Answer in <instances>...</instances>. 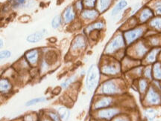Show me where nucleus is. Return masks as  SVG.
Listing matches in <instances>:
<instances>
[{"instance_id": "f257e3e1", "label": "nucleus", "mask_w": 161, "mask_h": 121, "mask_svg": "<svg viewBox=\"0 0 161 121\" xmlns=\"http://www.w3.org/2000/svg\"><path fill=\"white\" fill-rule=\"evenodd\" d=\"M100 91L104 96L116 95L122 92V84L119 80H108L102 83Z\"/></svg>"}, {"instance_id": "f03ea898", "label": "nucleus", "mask_w": 161, "mask_h": 121, "mask_svg": "<svg viewBox=\"0 0 161 121\" xmlns=\"http://www.w3.org/2000/svg\"><path fill=\"white\" fill-rule=\"evenodd\" d=\"M121 69H122V67H121L119 62L112 60H106L102 62L99 71L101 73L104 75L115 76L120 74Z\"/></svg>"}, {"instance_id": "7ed1b4c3", "label": "nucleus", "mask_w": 161, "mask_h": 121, "mask_svg": "<svg viewBox=\"0 0 161 121\" xmlns=\"http://www.w3.org/2000/svg\"><path fill=\"white\" fill-rule=\"evenodd\" d=\"M99 68L95 64L90 66L86 74V87L88 91L92 92L95 89L96 86H97L98 80H99Z\"/></svg>"}, {"instance_id": "20e7f679", "label": "nucleus", "mask_w": 161, "mask_h": 121, "mask_svg": "<svg viewBox=\"0 0 161 121\" xmlns=\"http://www.w3.org/2000/svg\"><path fill=\"white\" fill-rule=\"evenodd\" d=\"M125 42L122 34H119L109 42L105 48V54L107 55H111L122 50L125 47Z\"/></svg>"}, {"instance_id": "39448f33", "label": "nucleus", "mask_w": 161, "mask_h": 121, "mask_svg": "<svg viewBox=\"0 0 161 121\" xmlns=\"http://www.w3.org/2000/svg\"><path fill=\"white\" fill-rule=\"evenodd\" d=\"M145 29L142 27H138L131 29L130 31H127L124 34V39L127 45H131L134 42L142 37L144 34Z\"/></svg>"}, {"instance_id": "423d86ee", "label": "nucleus", "mask_w": 161, "mask_h": 121, "mask_svg": "<svg viewBox=\"0 0 161 121\" xmlns=\"http://www.w3.org/2000/svg\"><path fill=\"white\" fill-rule=\"evenodd\" d=\"M145 100L148 105L150 106H159L160 104V92L154 86L148 87Z\"/></svg>"}, {"instance_id": "0eeeda50", "label": "nucleus", "mask_w": 161, "mask_h": 121, "mask_svg": "<svg viewBox=\"0 0 161 121\" xmlns=\"http://www.w3.org/2000/svg\"><path fill=\"white\" fill-rule=\"evenodd\" d=\"M97 117L99 119L104 120H110L115 118L118 114H119L120 109L118 108L108 107L102 109L97 110Z\"/></svg>"}, {"instance_id": "6e6552de", "label": "nucleus", "mask_w": 161, "mask_h": 121, "mask_svg": "<svg viewBox=\"0 0 161 121\" xmlns=\"http://www.w3.org/2000/svg\"><path fill=\"white\" fill-rule=\"evenodd\" d=\"M25 61L30 66L35 67L39 64L40 60V51L39 49L35 48V49H31L29 51H26L25 54Z\"/></svg>"}, {"instance_id": "1a4fd4ad", "label": "nucleus", "mask_w": 161, "mask_h": 121, "mask_svg": "<svg viewBox=\"0 0 161 121\" xmlns=\"http://www.w3.org/2000/svg\"><path fill=\"white\" fill-rule=\"evenodd\" d=\"M148 51H149V47L143 42H139L133 47L134 55H132V56H134L136 59H142Z\"/></svg>"}, {"instance_id": "9d476101", "label": "nucleus", "mask_w": 161, "mask_h": 121, "mask_svg": "<svg viewBox=\"0 0 161 121\" xmlns=\"http://www.w3.org/2000/svg\"><path fill=\"white\" fill-rule=\"evenodd\" d=\"M114 103V99L112 96H103L98 98L93 106L94 110H99L102 108L110 107Z\"/></svg>"}, {"instance_id": "9b49d317", "label": "nucleus", "mask_w": 161, "mask_h": 121, "mask_svg": "<svg viewBox=\"0 0 161 121\" xmlns=\"http://www.w3.org/2000/svg\"><path fill=\"white\" fill-rule=\"evenodd\" d=\"M86 42L84 37L81 35H78L74 39L72 42L71 50L73 52H78L85 48Z\"/></svg>"}, {"instance_id": "f8f14e48", "label": "nucleus", "mask_w": 161, "mask_h": 121, "mask_svg": "<svg viewBox=\"0 0 161 121\" xmlns=\"http://www.w3.org/2000/svg\"><path fill=\"white\" fill-rule=\"evenodd\" d=\"M160 53V48H154L147 53L145 56V62L146 64H154L158 62V58Z\"/></svg>"}, {"instance_id": "ddd939ff", "label": "nucleus", "mask_w": 161, "mask_h": 121, "mask_svg": "<svg viewBox=\"0 0 161 121\" xmlns=\"http://www.w3.org/2000/svg\"><path fill=\"white\" fill-rule=\"evenodd\" d=\"M46 34H47V31L46 29L37 31L28 36L26 37V41L29 42V43H37V42H39L43 39Z\"/></svg>"}, {"instance_id": "4468645a", "label": "nucleus", "mask_w": 161, "mask_h": 121, "mask_svg": "<svg viewBox=\"0 0 161 121\" xmlns=\"http://www.w3.org/2000/svg\"><path fill=\"white\" fill-rule=\"evenodd\" d=\"M82 19L85 20H95L97 19L99 16V13L97 10L93 8H86L83 9L80 13Z\"/></svg>"}, {"instance_id": "2eb2a0df", "label": "nucleus", "mask_w": 161, "mask_h": 121, "mask_svg": "<svg viewBox=\"0 0 161 121\" xmlns=\"http://www.w3.org/2000/svg\"><path fill=\"white\" fill-rule=\"evenodd\" d=\"M154 17V13L149 8L146 7L142 10L139 16V20L141 23H145Z\"/></svg>"}, {"instance_id": "dca6fc26", "label": "nucleus", "mask_w": 161, "mask_h": 121, "mask_svg": "<svg viewBox=\"0 0 161 121\" xmlns=\"http://www.w3.org/2000/svg\"><path fill=\"white\" fill-rule=\"evenodd\" d=\"M75 11L73 6H69L66 8L64 13V19L66 23H70L75 19Z\"/></svg>"}, {"instance_id": "f3484780", "label": "nucleus", "mask_w": 161, "mask_h": 121, "mask_svg": "<svg viewBox=\"0 0 161 121\" xmlns=\"http://www.w3.org/2000/svg\"><path fill=\"white\" fill-rule=\"evenodd\" d=\"M114 0H96V8L99 13L105 12L111 5Z\"/></svg>"}, {"instance_id": "a211bd4d", "label": "nucleus", "mask_w": 161, "mask_h": 121, "mask_svg": "<svg viewBox=\"0 0 161 121\" xmlns=\"http://www.w3.org/2000/svg\"><path fill=\"white\" fill-rule=\"evenodd\" d=\"M12 90V84L8 78L0 79V93L7 94Z\"/></svg>"}, {"instance_id": "6ab92c4d", "label": "nucleus", "mask_w": 161, "mask_h": 121, "mask_svg": "<svg viewBox=\"0 0 161 121\" xmlns=\"http://www.w3.org/2000/svg\"><path fill=\"white\" fill-rule=\"evenodd\" d=\"M127 6H128V2H127L126 0H120L112 10V17H115V16L118 15L120 12H122L125 8Z\"/></svg>"}, {"instance_id": "aec40b11", "label": "nucleus", "mask_w": 161, "mask_h": 121, "mask_svg": "<svg viewBox=\"0 0 161 121\" xmlns=\"http://www.w3.org/2000/svg\"><path fill=\"white\" fill-rule=\"evenodd\" d=\"M104 27V22H102V21L96 22V23L91 24V25L87 26V27L85 28V33L90 34V32H92V31H96V30L102 29Z\"/></svg>"}, {"instance_id": "412c9836", "label": "nucleus", "mask_w": 161, "mask_h": 121, "mask_svg": "<svg viewBox=\"0 0 161 121\" xmlns=\"http://www.w3.org/2000/svg\"><path fill=\"white\" fill-rule=\"evenodd\" d=\"M138 87L139 91H140L141 94H146L148 87H149V86H148V80H146V78H141V79L139 80Z\"/></svg>"}, {"instance_id": "4be33fe9", "label": "nucleus", "mask_w": 161, "mask_h": 121, "mask_svg": "<svg viewBox=\"0 0 161 121\" xmlns=\"http://www.w3.org/2000/svg\"><path fill=\"white\" fill-rule=\"evenodd\" d=\"M58 114L63 121H68L70 117V112L66 107H59L58 109Z\"/></svg>"}, {"instance_id": "5701e85b", "label": "nucleus", "mask_w": 161, "mask_h": 121, "mask_svg": "<svg viewBox=\"0 0 161 121\" xmlns=\"http://www.w3.org/2000/svg\"><path fill=\"white\" fill-rule=\"evenodd\" d=\"M152 71L153 76L155 78V80H159L160 81L161 79V69L160 62H156L155 63H154Z\"/></svg>"}, {"instance_id": "b1692460", "label": "nucleus", "mask_w": 161, "mask_h": 121, "mask_svg": "<svg viewBox=\"0 0 161 121\" xmlns=\"http://www.w3.org/2000/svg\"><path fill=\"white\" fill-rule=\"evenodd\" d=\"M46 101V98L44 97H36L34 99H31V100H29L25 103V106L27 107H29V106H35L38 103H44Z\"/></svg>"}, {"instance_id": "393cba45", "label": "nucleus", "mask_w": 161, "mask_h": 121, "mask_svg": "<svg viewBox=\"0 0 161 121\" xmlns=\"http://www.w3.org/2000/svg\"><path fill=\"white\" fill-rule=\"evenodd\" d=\"M150 27H152L154 29L157 30L158 31H160L161 28V21H160V17H155L154 19H151L149 23Z\"/></svg>"}, {"instance_id": "a878e982", "label": "nucleus", "mask_w": 161, "mask_h": 121, "mask_svg": "<svg viewBox=\"0 0 161 121\" xmlns=\"http://www.w3.org/2000/svg\"><path fill=\"white\" fill-rule=\"evenodd\" d=\"M26 3H27V0H11L10 1L11 7L14 9L23 7Z\"/></svg>"}, {"instance_id": "bb28decb", "label": "nucleus", "mask_w": 161, "mask_h": 121, "mask_svg": "<svg viewBox=\"0 0 161 121\" xmlns=\"http://www.w3.org/2000/svg\"><path fill=\"white\" fill-rule=\"evenodd\" d=\"M62 25V17L60 15H57L53 18L52 20L51 25L52 28L54 29H57Z\"/></svg>"}, {"instance_id": "cd10ccee", "label": "nucleus", "mask_w": 161, "mask_h": 121, "mask_svg": "<svg viewBox=\"0 0 161 121\" xmlns=\"http://www.w3.org/2000/svg\"><path fill=\"white\" fill-rule=\"evenodd\" d=\"M76 78H77V76H76L75 75L72 76L71 77L68 78V79H66L65 80V81L62 82V83L60 84V87H61L62 88H64V89H65V88H67L70 86V85H72L74 82L75 81Z\"/></svg>"}, {"instance_id": "c85d7f7f", "label": "nucleus", "mask_w": 161, "mask_h": 121, "mask_svg": "<svg viewBox=\"0 0 161 121\" xmlns=\"http://www.w3.org/2000/svg\"><path fill=\"white\" fill-rule=\"evenodd\" d=\"M157 111L155 109H153V108H148L145 111V116L148 118V120H154L157 116Z\"/></svg>"}, {"instance_id": "c756f323", "label": "nucleus", "mask_w": 161, "mask_h": 121, "mask_svg": "<svg viewBox=\"0 0 161 121\" xmlns=\"http://www.w3.org/2000/svg\"><path fill=\"white\" fill-rule=\"evenodd\" d=\"M12 53L9 50H2L0 51V61L5 60L11 58Z\"/></svg>"}, {"instance_id": "7c9ffc66", "label": "nucleus", "mask_w": 161, "mask_h": 121, "mask_svg": "<svg viewBox=\"0 0 161 121\" xmlns=\"http://www.w3.org/2000/svg\"><path fill=\"white\" fill-rule=\"evenodd\" d=\"M142 74H144L145 78H146V80H152V68H151L150 66H147V67L143 68Z\"/></svg>"}, {"instance_id": "2f4dec72", "label": "nucleus", "mask_w": 161, "mask_h": 121, "mask_svg": "<svg viewBox=\"0 0 161 121\" xmlns=\"http://www.w3.org/2000/svg\"><path fill=\"white\" fill-rule=\"evenodd\" d=\"M82 3L85 8H93L96 7V0H83Z\"/></svg>"}, {"instance_id": "473e14b6", "label": "nucleus", "mask_w": 161, "mask_h": 121, "mask_svg": "<svg viewBox=\"0 0 161 121\" xmlns=\"http://www.w3.org/2000/svg\"><path fill=\"white\" fill-rule=\"evenodd\" d=\"M48 115L49 117V119L52 121H62L60 119L59 114L57 112H49L48 113Z\"/></svg>"}, {"instance_id": "72a5a7b5", "label": "nucleus", "mask_w": 161, "mask_h": 121, "mask_svg": "<svg viewBox=\"0 0 161 121\" xmlns=\"http://www.w3.org/2000/svg\"><path fill=\"white\" fill-rule=\"evenodd\" d=\"M37 118L35 114H29L23 118V121H37Z\"/></svg>"}, {"instance_id": "f704fd0d", "label": "nucleus", "mask_w": 161, "mask_h": 121, "mask_svg": "<svg viewBox=\"0 0 161 121\" xmlns=\"http://www.w3.org/2000/svg\"><path fill=\"white\" fill-rule=\"evenodd\" d=\"M113 121H131L128 118V117H127L125 115H119L118 114L117 116H116L115 118H114Z\"/></svg>"}, {"instance_id": "c9c22d12", "label": "nucleus", "mask_w": 161, "mask_h": 121, "mask_svg": "<svg viewBox=\"0 0 161 121\" xmlns=\"http://www.w3.org/2000/svg\"><path fill=\"white\" fill-rule=\"evenodd\" d=\"M150 42L151 44L154 46H157V45H160V38L158 37H152V39L150 40Z\"/></svg>"}, {"instance_id": "e433bc0d", "label": "nucleus", "mask_w": 161, "mask_h": 121, "mask_svg": "<svg viewBox=\"0 0 161 121\" xmlns=\"http://www.w3.org/2000/svg\"><path fill=\"white\" fill-rule=\"evenodd\" d=\"M154 7H155V11L158 15H160L161 13V5L160 1H157L155 3V5H154Z\"/></svg>"}, {"instance_id": "4c0bfd02", "label": "nucleus", "mask_w": 161, "mask_h": 121, "mask_svg": "<svg viewBox=\"0 0 161 121\" xmlns=\"http://www.w3.org/2000/svg\"><path fill=\"white\" fill-rule=\"evenodd\" d=\"M76 8H77L78 11H81L82 10L84 9V5L82 1H78L77 3H76Z\"/></svg>"}, {"instance_id": "58836bf2", "label": "nucleus", "mask_w": 161, "mask_h": 121, "mask_svg": "<svg viewBox=\"0 0 161 121\" xmlns=\"http://www.w3.org/2000/svg\"><path fill=\"white\" fill-rule=\"evenodd\" d=\"M4 47V41L2 39H0V49H2Z\"/></svg>"}, {"instance_id": "ea45409f", "label": "nucleus", "mask_w": 161, "mask_h": 121, "mask_svg": "<svg viewBox=\"0 0 161 121\" xmlns=\"http://www.w3.org/2000/svg\"><path fill=\"white\" fill-rule=\"evenodd\" d=\"M43 121H52V120H50V119H49V118H45Z\"/></svg>"}, {"instance_id": "a19ab883", "label": "nucleus", "mask_w": 161, "mask_h": 121, "mask_svg": "<svg viewBox=\"0 0 161 121\" xmlns=\"http://www.w3.org/2000/svg\"><path fill=\"white\" fill-rule=\"evenodd\" d=\"M99 121H108V120H99Z\"/></svg>"}, {"instance_id": "79ce46f5", "label": "nucleus", "mask_w": 161, "mask_h": 121, "mask_svg": "<svg viewBox=\"0 0 161 121\" xmlns=\"http://www.w3.org/2000/svg\"><path fill=\"white\" fill-rule=\"evenodd\" d=\"M148 121H153V120H148Z\"/></svg>"}]
</instances>
